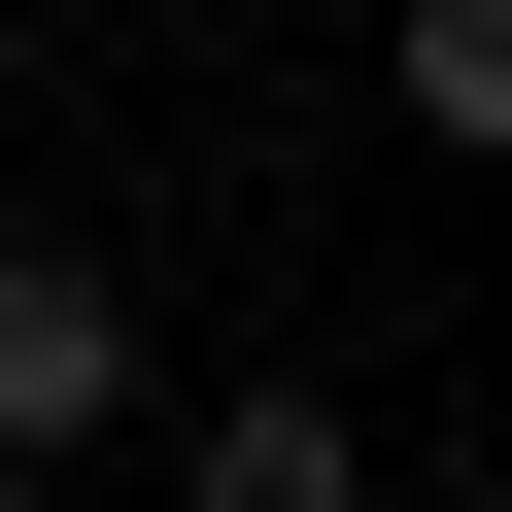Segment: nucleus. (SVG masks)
I'll use <instances>...</instances> for the list:
<instances>
[{
    "instance_id": "obj_2",
    "label": "nucleus",
    "mask_w": 512,
    "mask_h": 512,
    "mask_svg": "<svg viewBox=\"0 0 512 512\" xmlns=\"http://www.w3.org/2000/svg\"><path fill=\"white\" fill-rule=\"evenodd\" d=\"M171 512H376V478H342V410L274 376V410H205V444H171Z\"/></svg>"
},
{
    "instance_id": "obj_1",
    "label": "nucleus",
    "mask_w": 512,
    "mask_h": 512,
    "mask_svg": "<svg viewBox=\"0 0 512 512\" xmlns=\"http://www.w3.org/2000/svg\"><path fill=\"white\" fill-rule=\"evenodd\" d=\"M103 410H137V308L69 274V239H0V478H69Z\"/></svg>"
},
{
    "instance_id": "obj_3",
    "label": "nucleus",
    "mask_w": 512,
    "mask_h": 512,
    "mask_svg": "<svg viewBox=\"0 0 512 512\" xmlns=\"http://www.w3.org/2000/svg\"><path fill=\"white\" fill-rule=\"evenodd\" d=\"M410 137H478V171H512V0H410Z\"/></svg>"
},
{
    "instance_id": "obj_4",
    "label": "nucleus",
    "mask_w": 512,
    "mask_h": 512,
    "mask_svg": "<svg viewBox=\"0 0 512 512\" xmlns=\"http://www.w3.org/2000/svg\"><path fill=\"white\" fill-rule=\"evenodd\" d=\"M0 512H69V478H0Z\"/></svg>"
}]
</instances>
